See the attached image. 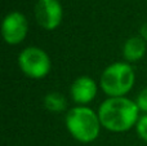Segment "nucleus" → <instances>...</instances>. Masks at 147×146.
Instances as JSON below:
<instances>
[{"label": "nucleus", "instance_id": "nucleus-1", "mask_svg": "<svg viewBox=\"0 0 147 146\" xmlns=\"http://www.w3.org/2000/svg\"><path fill=\"white\" fill-rule=\"evenodd\" d=\"M138 106L125 97H111L99 106L98 116L105 128L114 132L130 129L138 119Z\"/></svg>", "mask_w": 147, "mask_h": 146}, {"label": "nucleus", "instance_id": "nucleus-2", "mask_svg": "<svg viewBox=\"0 0 147 146\" xmlns=\"http://www.w3.org/2000/svg\"><path fill=\"white\" fill-rule=\"evenodd\" d=\"M66 126L72 137L80 142H92L99 135L101 120L92 109L78 106L69 111Z\"/></svg>", "mask_w": 147, "mask_h": 146}, {"label": "nucleus", "instance_id": "nucleus-3", "mask_svg": "<svg viewBox=\"0 0 147 146\" xmlns=\"http://www.w3.org/2000/svg\"><path fill=\"white\" fill-rule=\"evenodd\" d=\"M134 84V71L132 66L117 62L109 66L101 78V87L110 97H123Z\"/></svg>", "mask_w": 147, "mask_h": 146}, {"label": "nucleus", "instance_id": "nucleus-4", "mask_svg": "<svg viewBox=\"0 0 147 146\" xmlns=\"http://www.w3.org/2000/svg\"><path fill=\"white\" fill-rule=\"evenodd\" d=\"M18 64L20 67L27 76L34 79H40L48 75L51 71V59L48 54L40 48L30 47L21 52L18 57Z\"/></svg>", "mask_w": 147, "mask_h": 146}, {"label": "nucleus", "instance_id": "nucleus-5", "mask_svg": "<svg viewBox=\"0 0 147 146\" xmlns=\"http://www.w3.org/2000/svg\"><path fill=\"white\" fill-rule=\"evenodd\" d=\"M27 20L20 12H12L4 18L3 21L1 32L4 36V40L8 44H20L27 34Z\"/></svg>", "mask_w": 147, "mask_h": 146}, {"label": "nucleus", "instance_id": "nucleus-6", "mask_svg": "<svg viewBox=\"0 0 147 146\" xmlns=\"http://www.w3.org/2000/svg\"><path fill=\"white\" fill-rule=\"evenodd\" d=\"M35 16L41 27L53 30L61 23L62 7L58 0H39L35 7Z\"/></svg>", "mask_w": 147, "mask_h": 146}, {"label": "nucleus", "instance_id": "nucleus-7", "mask_svg": "<svg viewBox=\"0 0 147 146\" xmlns=\"http://www.w3.org/2000/svg\"><path fill=\"white\" fill-rule=\"evenodd\" d=\"M97 85L94 80L88 76H81L74 82L71 87V96L78 103H88L96 97Z\"/></svg>", "mask_w": 147, "mask_h": 146}, {"label": "nucleus", "instance_id": "nucleus-8", "mask_svg": "<svg viewBox=\"0 0 147 146\" xmlns=\"http://www.w3.org/2000/svg\"><path fill=\"white\" fill-rule=\"evenodd\" d=\"M146 52V43L142 38L140 36H133V38L128 39L124 44L123 48V54L124 58L129 62L138 61L143 57Z\"/></svg>", "mask_w": 147, "mask_h": 146}, {"label": "nucleus", "instance_id": "nucleus-9", "mask_svg": "<svg viewBox=\"0 0 147 146\" xmlns=\"http://www.w3.org/2000/svg\"><path fill=\"white\" fill-rule=\"evenodd\" d=\"M44 105L49 111L53 113H59V111L66 109V98L58 92H53L47 95L44 100Z\"/></svg>", "mask_w": 147, "mask_h": 146}, {"label": "nucleus", "instance_id": "nucleus-10", "mask_svg": "<svg viewBox=\"0 0 147 146\" xmlns=\"http://www.w3.org/2000/svg\"><path fill=\"white\" fill-rule=\"evenodd\" d=\"M137 132L141 139L147 142V114L140 118V120L137 123Z\"/></svg>", "mask_w": 147, "mask_h": 146}, {"label": "nucleus", "instance_id": "nucleus-11", "mask_svg": "<svg viewBox=\"0 0 147 146\" xmlns=\"http://www.w3.org/2000/svg\"><path fill=\"white\" fill-rule=\"evenodd\" d=\"M137 106H138V109H141V110H143L147 113V88H145V89L138 95Z\"/></svg>", "mask_w": 147, "mask_h": 146}, {"label": "nucleus", "instance_id": "nucleus-12", "mask_svg": "<svg viewBox=\"0 0 147 146\" xmlns=\"http://www.w3.org/2000/svg\"><path fill=\"white\" fill-rule=\"evenodd\" d=\"M141 38L147 41V23H145V25L141 27Z\"/></svg>", "mask_w": 147, "mask_h": 146}]
</instances>
